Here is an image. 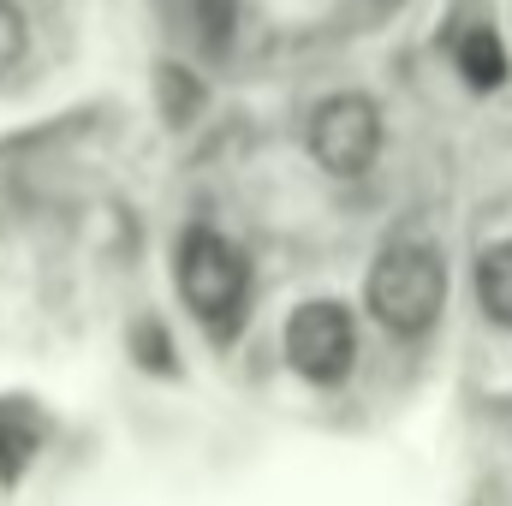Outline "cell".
Listing matches in <instances>:
<instances>
[{"instance_id":"6da1fadb","label":"cell","mask_w":512,"mask_h":506,"mask_svg":"<svg viewBox=\"0 0 512 506\" xmlns=\"http://www.w3.org/2000/svg\"><path fill=\"white\" fill-rule=\"evenodd\" d=\"M364 304H370V316L387 334L411 340V334L435 328V316L447 304V262H441V251L423 245V239H393L376 256V268H370Z\"/></svg>"},{"instance_id":"7a4b0ae2","label":"cell","mask_w":512,"mask_h":506,"mask_svg":"<svg viewBox=\"0 0 512 506\" xmlns=\"http://www.w3.org/2000/svg\"><path fill=\"white\" fill-rule=\"evenodd\" d=\"M173 280H179V298L203 316V328L215 340H227L245 316V298H251V268L239 245L215 227H191L173 251Z\"/></svg>"},{"instance_id":"3957f363","label":"cell","mask_w":512,"mask_h":506,"mask_svg":"<svg viewBox=\"0 0 512 506\" xmlns=\"http://www.w3.org/2000/svg\"><path fill=\"white\" fill-rule=\"evenodd\" d=\"M310 155L334 173V179H358L370 173V161L382 155V114L370 96L340 90L328 102L310 108Z\"/></svg>"},{"instance_id":"277c9868","label":"cell","mask_w":512,"mask_h":506,"mask_svg":"<svg viewBox=\"0 0 512 506\" xmlns=\"http://www.w3.org/2000/svg\"><path fill=\"white\" fill-rule=\"evenodd\" d=\"M286 358H292V370L304 381H322V387L352 376V364H358V322H352V310L334 304V298L298 304L286 316Z\"/></svg>"},{"instance_id":"5b68a950","label":"cell","mask_w":512,"mask_h":506,"mask_svg":"<svg viewBox=\"0 0 512 506\" xmlns=\"http://www.w3.org/2000/svg\"><path fill=\"white\" fill-rule=\"evenodd\" d=\"M447 54L465 72L471 90H501L507 84V48L495 36V6L489 0H453L447 6Z\"/></svg>"},{"instance_id":"8992f818","label":"cell","mask_w":512,"mask_h":506,"mask_svg":"<svg viewBox=\"0 0 512 506\" xmlns=\"http://www.w3.org/2000/svg\"><path fill=\"white\" fill-rule=\"evenodd\" d=\"M42 441V417L30 399H0V483H18V471L30 465Z\"/></svg>"},{"instance_id":"52a82bcc","label":"cell","mask_w":512,"mask_h":506,"mask_svg":"<svg viewBox=\"0 0 512 506\" xmlns=\"http://www.w3.org/2000/svg\"><path fill=\"white\" fill-rule=\"evenodd\" d=\"M477 304L495 328H512V239L477 256Z\"/></svg>"},{"instance_id":"ba28073f","label":"cell","mask_w":512,"mask_h":506,"mask_svg":"<svg viewBox=\"0 0 512 506\" xmlns=\"http://www.w3.org/2000/svg\"><path fill=\"white\" fill-rule=\"evenodd\" d=\"M24 48H30V30H24V12L12 6V0H0V78L24 60Z\"/></svg>"},{"instance_id":"9c48e42d","label":"cell","mask_w":512,"mask_h":506,"mask_svg":"<svg viewBox=\"0 0 512 506\" xmlns=\"http://www.w3.org/2000/svg\"><path fill=\"white\" fill-rule=\"evenodd\" d=\"M137 346L149 352V358H143L149 370H173V364H167V358H173V346H167V334H155V322H143V328H137Z\"/></svg>"},{"instance_id":"30bf717a","label":"cell","mask_w":512,"mask_h":506,"mask_svg":"<svg viewBox=\"0 0 512 506\" xmlns=\"http://www.w3.org/2000/svg\"><path fill=\"white\" fill-rule=\"evenodd\" d=\"M6 215H12V191L0 185V227H6Z\"/></svg>"}]
</instances>
